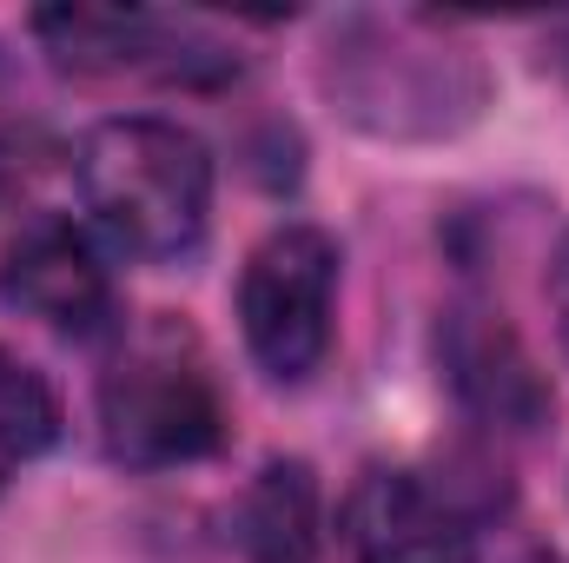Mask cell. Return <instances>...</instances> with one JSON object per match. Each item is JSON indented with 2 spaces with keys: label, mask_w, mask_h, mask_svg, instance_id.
I'll list each match as a JSON object with an SVG mask.
<instances>
[{
  "label": "cell",
  "mask_w": 569,
  "mask_h": 563,
  "mask_svg": "<svg viewBox=\"0 0 569 563\" xmlns=\"http://www.w3.org/2000/svg\"><path fill=\"white\" fill-rule=\"evenodd\" d=\"M73 179H80L93 226L127 259L166 266L206 239L212 152L199 146V134H186L172 120H152V113L100 120L73 152Z\"/></svg>",
  "instance_id": "6da1fadb"
},
{
  "label": "cell",
  "mask_w": 569,
  "mask_h": 563,
  "mask_svg": "<svg viewBox=\"0 0 569 563\" xmlns=\"http://www.w3.org/2000/svg\"><path fill=\"white\" fill-rule=\"evenodd\" d=\"M331 100L371 134H450L483 107V73L425 20H345L325 60Z\"/></svg>",
  "instance_id": "7a4b0ae2"
},
{
  "label": "cell",
  "mask_w": 569,
  "mask_h": 563,
  "mask_svg": "<svg viewBox=\"0 0 569 563\" xmlns=\"http://www.w3.org/2000/svg\"><path fill=\"white\" fill-rule=\"evenodd\" d=\"M100 437L113 464L172 471L226 444V398L179 325H146L100 378Z\"/></svg>",
  "instance_id": "3957f363"
},
{
  "label": "cell",
  "mask_w": 569,
  "mask_h": 563,
  "mask_svg": "<svg viewBox=\"0 0 569 563\" xmlns=\"http://www.w3.org/2000/svg\"><path fill=\"white\" fill-rule=\"evenodd\" d=\"M331 298H338V239L318 226H279L259 239L239 279V325L246 352L266 378L298 385L318 372L331 345Z\"/></svg>",
  "instance_id": "277c9868"
},
{
  "label": "cell",
  "mask_w": 569,
  "mask_h": 563,
  "mask_svg": "<svg viewBox=\"0 0 569 563\" xmlns=\"http://www.w3.org/2000/svg\"><path fill=\"white\" fill-rule=\"evenodd\" d=\"M33 33L53 53V67L80 80L219 87L239 73V60L212 33H199L179 13H146V7H47L33 13Z\"/></svg>",
  "instance_id": "5b68a950"
},
{
  "label": "cell",
  "mask_w": 569,
  "mask_h": 563,
  "mask_svg": "<svg viewBox=\"0 0 569 563\" xmlns=\"http://www.w3.org/2000/svg\"><path fill=\"white\" fill-rule=\"evenodd\" d=\"M0 298L20 318H40L73 338H93L113 318V279L93 239L67 219H27L13 233V246L0 253Z\"/></svg>",
  "instance_id": "8992f818"
},
{
  "label": "cell",
  "mask_w": 569,
  "mask_h": 563,
  "mask_svg": "<svg viewBox=\"0 0 569 563\" xmlns=\"http://www.w3.org/2000/svg\"><path fill=\"white\" fill-rule=\"evenodd\" d=\"M345 544L358 563H477L470 517L418 471H365L345 497Z\"/></svg>",
  "instance_id": "52a82bcc"
},
{
  "label": "cell",
  "mask_w": 569,
  "mask_h": 563,
  "mask_svg": "<svg viewBox=\"0 0 569 563\" xmlns=\"http://www.w3.org/2000/svg\"><path fill=\"white\" fill-rule=\"evenodd\" d=\"M443 365H450V385L457 398L490 424H510V431H530L550 412V385L537 372V358L523 352V338L497 318V312H477V305H457L443 318Z\"/></svg>",
  "instance_id": "ba28073f"
},
{
  "label": "cell",
  "mask_w": 569,
  "mask_h": 563,
  "mask_svg": "<svg viewBox=\"0 0 569 563\" xmlns=\"http://www.w3.org/2000/svg\"><path fill=\"white\" fill-rule=\"evenodd\" d=\"M232 537L252 563H311L318 557V477L298 457H272L239 511H232Z\"/></svg>",
  "instance_id": "9c48e42d"
},
{
  "label": "cell",
  "mask_w": 569,
  "mask_h": 563,
  "mask_svg": "<svg viewBox=\"0 0 569 563\" xmlns=\"http://www.w3.org/2000/svg\"><path fill=\"white\" fill-rule=\"evenodd\" d=\"M53 437H60V398H53V385L20 352L0 345V464L40 457Z\"/></svg>",
  "instance_id": "30bf717a"
},
{
  "label": "cell",
  "mask_w": 569,
  "mask_h": 563,
  "mask_svg": "<svg viewBox=\"0 0 569 563\" xmlns=\"http://www.w3.org/2000/svg\"><path fill=\"white\" fill-rule=\"evenodd\" d=\"M40 172H47V146L33 134H0V213H13Z\"/></svg>",
  "instance_id": "8fae6325"
},
{
  "label": "cell",
  "mask_w": 569,
  "mask_h": 563,
  "mask_svg": "<svg viewBox=\"0 0 569 563\" xmlns=\"http://www.w3.org/2000/svg\"><path fill=\"white\" fill-rule=\"evenodd\" d=\"M550 312H557V332H563V352H569V239L550 259Z\"/></svg>",
  "instance_id": "7c38bea8"
},
{
  "label": "cell",
  "mask_w": 569,
  "mask_h": 563,
  "mask_svg": "<svg viewBox=\"0 0 569 563\" xmlns=\"http://www.w3.org/2000/svg\"><path fill=\"white\" fill-rule=\"evenodd\" d=\"M550 53H557V60H563V67H569V20H563V27H557V33H550Z\"/></svg>",
  "instance_id": "4fadbf2b"
}]
</instances>
